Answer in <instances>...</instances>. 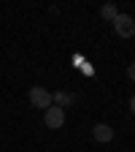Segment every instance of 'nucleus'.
<instances>
[{
  "instance_id": "f257e3e1",
  "label": "nucleus",
  "mask_w": 135,
  "mask_h": 152,
  "mask_svg": "<svg viewBox=\"0 0 135 152\" xmlns=\"http://www.w3.org/2000/svg\"><path fill=\"white\" fill-rule=\"evenodd\" d=\"M43 122H46V128H51V130H60L62 125H65V109H60V106H49L46 111H43Z\"/></svg>"
},
{
  "instance_id": "f03ea898",
  "label": "nucleus",
  "mask_w": 135,
  "mask_h": 152,
  "mask_svg": "<svg viewBox=\"0 0 135 152\" xmlns=\"http://www.w3.org/2000/svg\"><path fill=\"white\" fill-rule=\"evenodd\" d=\"M30 103H32L35 109H43V111H46V109L51 106V92H49L46 87H38V84L30 87Z\"/></svg>"
},
{
  "instance_id": "7ed1b4c3",
  "label": "nucleus",
  "mask_w": 135,
  "mask_h": 152,
  "mask_svg": "<svg viewBox=\"0 0 135 152\" xmlns=\"http://www.w3.org/2000/svg\"><path fill=\"white\" fill-rule=\"evenodd\" d=\"M113 30H116L119 38H130V35L135 33V22H132V16H127V14L119 11V16L113 19Z\"/></svg>"
},
{
  "instance_id": "20e7f679",
  "label": "nucleus",
  "mask_w": 135,
  "mask_h": 152,
  "mask_svg": "<svg viewBox=\"0 0 135 152\" xmlns=\"http://www.w3.org/2000/svg\"><path fill=\"white\" fill-rule=\"evenodd\" d=\"M92 136H95V141H100V144H108V141L113 139V128L100 122V125H95V128H92Z\"/></svg>"
},
{
  "instance_id": "39448f33",
  "label": "nucleus",
  "mask_w": 135,
  "mask_h": 152,
  "mask_svg": "<svg viewBox=\"0 0 135 152\" xmlns=\"http://www.w3.org/2000/svg\"><path fill=\"white\" fill-rule=\"evenodd\" d=\"M51 103L60 106V109H65V106L73 103V95H70V92H54V95H51Z\"/></svg>"
},
{
  "instance_id": "423d86ee",
  "label": "nucleus",
  "mask_w": 135,
  "mask_h": 152,
  "mask_svg": "<svg viewBox=\"0 0 135 152\" xmlns=\"http://www.w3.org/2000/svg\"><path fill=\"white\" fill-rule=\"evenodd\" d=\"M100 16H103V19H108V22H113V19L119 16V8L113 6V3H105V6L100 8Z\"/></svg>"
},
{
  "instance_id": "0eeeda50",
  "label": "nucleus",
  "mask_w": 135,
  "mask_h": 152,
  "mask_svg": "<svg viewBox=\"0 0 135 152\" xmlns=\"http://www.w3.org/2000/svg\"><path fill=\"white\" fill-rule=\"evenodd\" d=\"M127 76H130V82H135V63L127 65Z\"/></svg>"
},
{
  "instance_id": "6e6552de",
  "label": "nucleus",
  "mask_w": 135,
  "mask_h": 152,
  "mask_svg": "<svg viewBox=\"0 0 135 152\" xmlns=\"http://www.w3.org/2000/svg\"><path fill=\"white\" fill-rule=\"evenodd\" d=\"M130 111L135 114V95H132V98H130Z\"/></svg>"
},
{
  "instance_id": "1a4fd4ad",
  "label": "nucleus",
  "mask_w": 135,
  "mask_h": 152,
  "mask_svg": "<svg viewBox=\"0 0 135 152\" xmlns=\"http://www.w3.org/2000/svg\"><path fill=\"white\" fill-rule=\"evenodd\" d=\"M132 22H135V19H132Z\"/></svg>"
}]
</instances>
